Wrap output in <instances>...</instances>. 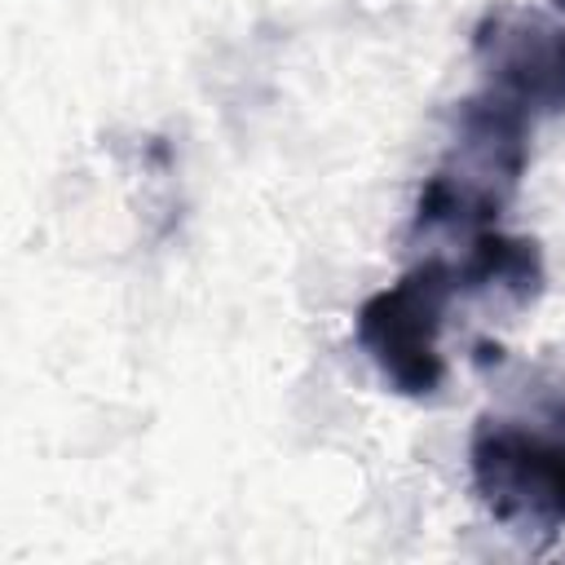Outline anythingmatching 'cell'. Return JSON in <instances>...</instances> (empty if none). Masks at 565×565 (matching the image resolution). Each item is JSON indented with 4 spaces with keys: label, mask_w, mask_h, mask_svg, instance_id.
Instances as JSON below:
<instances>
[{
    "label": "cell",
    "mask_w": 565,
    "mask_h": 565,
    "mask_svg": "<svg viewBox=\"0 0 565 565\" xmlns=\"http://www.w3.org/2000/svg\"><path fill=\"white\" fill-rule=\"evenodd\" d=\"M530 159V115L499 93H477L455 110V150L419 185L415 234L490 230Z\"/></svg>",
    "instance_id": "6da1fadb"
},
{
    "label": "cell",
    "mask_w": 565,
    "mask_h": 565,
    "mask_svg": "<svg viewBox=\"0 0 565 565\" xmlns=\"http://www.w3.org/2000/svg\"><path fill=\"white\" fill-rule=\"evenodd\" d=\"M556 9H565V0H556Z\"/></svg>",
    "instance_id": "8992f818"
},
{
    "label": "cell",
    "mask_w": 565,
    "mask_h": 565,
    "mask_svg": "<svg viewBox=\"0 0 565 565\" xmlns=\"http://www.w3.org/2000/svg\"><path fill=\"white\" fill-rule=\"evenodd\" d=\"M459 291H503L512 305H530L539 300L543 282H547V265H543V247L534 238L521 234H499V230H481L468 238V256L455 269Z\"/></svg>",
    "instance_id": "5b68a950"
},
{
    "label": "cell",
    "mask_w": 565,
    "mask_h": 565,
    "mask_svg": "<svg viewBox=\"0 0 565 565\" xmlns=\"http://www.w3.org/2000/svg\"><path fill=\"white\" fill-rule=\"evenodd\" d=\"M459 291L455 265L446 260H424L406 269L397 282L384 291L366 296L353 331L375 371L406 397H428L446 380V358H441V318L450 296Z\"/></svg>",
    "instance_id": "3957f363"
},
{
    "label": "cell",
    "mask_w": 565,
    "mask_h": 565,
    "mask_svg": "<svg viewBox=\"0 0 565 565\" xmlns=\"http://www.w3.org/2000/svg\"><path fill=\"white\" fill-rule=\"evenodd\" d=\"M477 499L494 521L516 530L565 525V397L534 419L481 415L468 441Z\"/></svg>",
    "instance_id": "7a4b0ae2"
},
{
    "label": "cell",
    "mask_w": 565,
    "mask_h": 565,
    "mask_svg": "<svg viewBox=\"0 0 565 565\" xmlns=\"http://www.w3.org/2000/svg\"><path fill=\"white\" fill-rule=\"evenodd\" d=\"M486 88L534 115L565 110V22L530 9H490L472 31Z\"/></svg>",
    "instance_id": "277c9868"
}]
</instances>
